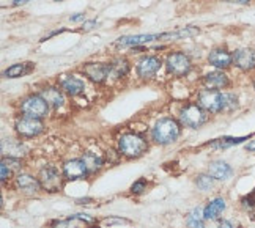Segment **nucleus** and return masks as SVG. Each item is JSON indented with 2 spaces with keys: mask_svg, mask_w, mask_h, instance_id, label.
I'll return each instance as SVG.
<instances>
[{
  "mask_svg": "<svg viewBox=\"0 0 255 228\" xmlns=\"http://www.w3.org/2000/svg\"><path fill=\"white\" fill-rule=\"evenodd\" d=\"M200 30L197 27H181L176 28L173 32H165V33H153V35H131V36H122L114 43L119 47H135V46H143L151 41H162V39H180L186 36L197 35Z\"/></svg>",
  "mask_w": 255,
  "mask_h": 228,
  "instance_id": "f257e3e1",
  "label": "nucleus"
},
{
  "mask_svg": "<svg viewBox=\"0 0 255 228\" xmlns=\"http://www.w3.org/2000/svg\"><path fill=\"white\" fill-rule=\"evenodd\" d=\"M197 99L200 107L213 114L230 112L238 107V98L233 93H222L218 90H202Z\"/></svg>",
  "mask_w": 255,
  "mask_h": 228,
  "instance_id": "f03ea898",
  "label": "nucleus"
},
{
  "mask_svg": "<svg viewBox=\"0 0 255 228\" xmlns=\"http://www.w3.org/2000/svg\"><path fill=\"white\" fill-rule=\"evenodd\" d=\"M181 134L180 123L173 118H162L153 127V140L159 145H169L173 143Z\"/></svg>",
  "mask_w": 255,
  "mask_h": 228,
  "instance_id": "7ed1b4c3",
  "label": "nucleus"
},
{
  "mask_svg": "<svg viewBox=\"0 0 255 228\" xmlns=\"http://www.w3.org/2000/svg\"><path fill=\"white\" fill-rule=\"evenodd\" d=\"M119 148H120V153L126 157H139L146 151L148 143H146L143 137L129 132L120 137Z\"/></svg>",
  "mask_w": 255,
  "mask_h": 228,
  "instance_id": "20e7f679",
  "label": "nucleus"
},
{
  "mask_svg": "<svg viewBox=\"0 0 255 228\" xmlns=\"http://www.w3.org/2000/svg\"><path fill=\"white\" fill-rule=\"evenodd\" d=\"M208 120V114L199 104H188L180 112V123L191 129H197Z\"/></svg>",
  "mask_w": 255,
  "mask_h": 228,
  "instance_id": "39448f33",
  "label": "nucleus"
},
{
  "mask_svg": "<svg viewBox=\"0 0 255 228\" xmlns=\"http://www.w3.org/2000/svg\"><path fill=\"white\" fill-rule=\"evenodd\" d=\"M21 112L27 116L33 118H44L49 112V104L46 103V99L41 95H32L25 98L21 104Z\"/></svg>",
  "mask_w": 255,
  "mask_h": 228,
  "instance_id": "423d86ee",
  "label": "nucleus"
},
{
  "mask_svg": "<svg viewBox=\"0 0 255 228\" xmlns=\"http://www.w3.org/2000/svg\"><path fill=\"white\" fill-rule=\"evenodd\" d=\"M191 58L183 52H172L165 58V68L169 74L181 77L191 71Z\"/></svg>",
  "mask_w": 255,
  "mask_h": 228,
  "instance_id": "0eeeda50",
  "label": "nucleus"
},
{
  "mask_svg": "<svg viewBox=\"0 0 255 228\" xmlns=\"http://www.w3.org/2000/svg\"><path fill=\"white\" fill-rule=\"evenodd\" d=\"M43 129H44V126L40 118L24 115L22 118H19L16 123V131L21 137H36L38 134L43 132Z\"/></svg>",
  "mask_w": 255,
  "mask_h": 228,
  "instance_id": "6e6552de",
  "label": "nucleus"
},
{
  "mask_svg": "<svg viewBox=\"0 0 255 228\" xmlns=\"http://www.w3.org/2000/svg\"><path fill=\"white\" fill-rule=\"evenodd\" d=\"M62 173L55 167H44L40 172V183L47 192H58L62 187Z\"/></svg>",
  "mask_w": 255,
  "mask_h": 228,
  "instance_id": "1a4fd4ad",
  "label": "nucleus"
},
{
  "mask_svg": "<svg viewBox=\"0 0 255 228\" xmlns=\"http://www.w3.org/2000/svg\"><path fill=\"white\" fill-rule=\"evenodd\" d=\"M162 66V62L159 57L154 55H146L143 58H140L139 63H137V76L140 79H151L156 76V73L159 71Z\"/></svg>",
  "mask_w": 255,
  "mask_h": 228,
  "instance_id": "9d476101",
  "label": "nucleus"
},
{
  "mask_svg": "<svg viewBox=\"0 0 255 228\" xmlns=\"http://www.w3.org/2000/svg\"><path fill=\"white\" fill-rule=\"evenodd\" d=\"M82 73L96 84H103L111 76V66L104 63H85L82 66Z\"/></svg>",
  "mask_w": 255,
  "mask_h": 228,
  "instance_id": "9b49d317",
  "label": "nucleus"
},
{
  "mask_svg": "<svg viewBox=\"0 0 255 228\" xmlns=\"http://www.w3.org/2000/svg\"><path fill=\"white\" fill-rule=\"evenodd\" d=\"M233 65L240 68L241 71H252V69H255V51L249 47H243L235 51Z\"/></svg>",
  "mask_w": 255,
  "mask_h": 228,
  "instance_id": "f8f14e48",
  "label": "nucleus"
},
{
  "mask_svg": "<svg viewBox=\"0 0 255 228\" xmlns=\"http://www.w3.org/2000/svg\"><path fill=\"white\" fill-rule=\"evenodd\" d=\"M208 63L218 69H227L233 65V54L227 49H213L208 55Z\"/></svg>",
  "mask_w": 255,
  "mask_h": 228,
  "instance_id": "ddd939ff",
  "label": "nucleus"
},
{
  "mask_svg": "<svg viewBox=\"0 0 255 228\" xmlns=\"http://www.w3.org/2000/svg\"><path fill=\"white\" fill-rule=\"evenodd\" d=\"M87 173H88L87 165H85V162L82 159L68 161L65 164V168H63V175H65L66 180H70V181L82 180V178H85Z\"/></svg>",
  "mask_w": 255,
  "mask_h": 228,
  "instance_id": "4468645a",
  "label": "nucleus"
},
{
  "mask_svg": "<svg viewBox=\"0 0 255 228\" xmlns=\"http://www.w3.org/2000/svg\"><path fill=\"white\" fill-rule=\"evenodd\" d=\"M203 85L207 87V90H224V88H227L230 85V81H229V76L222 73V71H214V73H210L203 77Z\"/></svg>",
  "mask_w": 255,
  "mask_h": 228,
  "instance_id": "2eb2a0df",
  "label": "nucleus"
},
{
  "mask_svg": "<svg viewBox=\"0 0 255 228\" xmlns=\"http://www.w3.org/2000/svg\"><path fill=\"white\" fill-rule=\"evenodd\" d=\"M27 153L25 146L16 140V138H3L2 140V154L3 157H14V159H21Z\"/></svg>",
  "mask_w": 255,
  "mask_h": 228,
  "instance_id": "dca6fc26",
  "label": "nucleus"
},
{
  "mask_svg": "<svg viewBox=\"0 0 255 228\" xmlns=\"http://www.w3.org/2000/svg\"><path fill=\"white\" fill-rule=\"evenodd\" d=\"M60 88L70 96H77L85 90V84L74 76H63L60 79Z\"/></svg>",
  "mask_w": 255,
  "mask_h": 228,
  "instance_id": "f3484780",
  "label": "nucleus"
},
{
  "mask_svg": "<svg viewBox=\"0 0 255 228\" xmlns=\"http://www.w3.org/2000/svg\"><path fill=\"white\" fill-rule=\"evenodd\" d=\"M16 186L19 187V191H22L25 194H38L43 187L40 180H36V178L30 175H17Z\"/></svg>",
  "mask_w": 255,
  "mask_h": 228,
  "instance_id": "a211bd4d",
  "label": "nucleus"
},
{
  "mask_svg": "<svg viewBox=\"0 0 255 228\" xmlns=\"http://www.w3.org/2000/svg\"><path fill=\"white\" fill-rule=\"evenodd\" d=\"M208 173L214 178V180H229V178L233 175V170L227 162L214 161L208 167Z\"/></svg>",
  "mask_w": 255,
  "mask_h": 228,
  "instance_id": "6ab92c4d",
  "label": "nucleus"
},
{
  "mask_svg": "<svg viewBox=\"0 0 255 228\" xmlns=\"http://www.w3.org/2000/svg\"><path fill=\"white\" fill-rule=\"evenodd\" d=\"M40 95L46 99V103L49 106H52L55 109L62 107L63 103H65V98H63V90H58L55 87H47V88H43L40 92Z\"/></svg>",
  "mask_w": 255,
  "mask_h": 228,
  "instance_id": "aec40b11",
  "label": "nucleus"
},
{
  "mask_svg": "<svg viewBox=\"0 0 255 228\" xmlns=\"http://www.w3.org/2000/svg\"><path fill=\"white\" fill-rule=\"evenodd\" d=\"M225 210V200L224 198H214L213 202H210V205H207V208L203 210V217L205 221H214L224 213Z\"/></svg>",
  "mask_w": 255,
  "mask_h": 228,
  "instance_id": "412c9836",
  "label": "nucleus"
},
{
  "mask_svg": "<svg viewBox=\"0 0 255 228\" xmlns=\"http://www.w3.org/2000/svg\"><path fill=\"white\" fill-rule=\"evenodd\" d=\"M35 69V65L33 63H16L13 66H9L6 71L3 73V77L6 79H16V77H22V76H27L30 74Z\"/></svg>",
  "mask_w": 255,
  "mask_h": 228,
  "instance_id": "4be33fe9",
  "label": "nucleus"
},
{
  "mask_svg": "<svg viewBox=\"0 0 255 228\" xmlns=\"http://www.w3.org/2000/svg\"><path fill=\"white\" fill-rule=\"evenodd\" d=\"M21 161L14 159V157H3L2 165H0V170H2V181H6L8 178H11L16 172L21 170Z\"/></svg>",
  "mask_w": 255,
  "mask_h": 228,
  "instance_id": "5701e85b",
  "label": "nucleus"
},
{
  "mask_svg": "<svg viewBox=\"0 0 255 228\" xmlns=\"http://www.w3.org/2000/svg\"><path fill=\"white\" fill-rule=\"evenodd\" d=\"M111 76L115 77V79H122L128 74V71H129V62L126 60V58H117V60H114L111 65Z\"/></svg>",
  "mask_w": 255,
  "mask_h": 228,
  "instance_id": "b1692460",
  "label": "nucleus"
},
{
  "mask_svg": "<svg viewBox=\"0 0 255 228\" xmlns=\"http://www.w3.org/2000/svg\"><path fill=\"white\" fill-rule=\"evenodd\" d=\"M82 161L87 165L88 173H95V172H98L104 165L103 157L100 154H96V153H85L84 157H82Z\"/></svg>",
  "mask_w": 255,
  "mask_h": 228,
  "instance_id": "393cba45",
  "label": "nucleus"
},
{
  "mask_svg": "<svg viewBox=\"0 0 255 228\" xmlns=\"http://www.w3.org/2000/svg\"><path fill=\"white\" fill-rule=\"evenodd\" d=\"M249 135L248 137H222V138H218V140H214L210 143L211 148H229V146H233V145H238V143H243L244 140H249Z\"/></svg>",
  "mask_w": 255,
  "mask_h": 228,
  "instance_id": "a878e982",
  "label": "nucleus"
},
{
  "mask_svg": "<svg viewBox=\"0 0 255 228\" xmlns=\"http://www.w3.org/2000/svg\"><path fill=\"white\" fill-rule=\"evenodd\" d=\"M205 217L202 214V210L200 208H195L192 210L188 216V219H186V224H188L189 228H205Z\"/></svg>",
  "mask_w": 255,
  "mask_h": 228,
  "instance_id": "bb28decb",
  "label": "nucleus"
},
{
  "mask_svg": "<svg viewBox=\"0 0 255 228\" xmlns=\"http://www.w3.org/2000/svg\"><path fill=\"white\" fill-rule=\"evenodd\" d=\"M213 180L214 178L208 173V175H199L197 176V187L200 191H210L211 187H213Z\"/></svg>",
  "mask_w": 255,
  "mask_h": 228,
  "instance_id": "cd10ccee",
  "label": "nucleus"
},
{
  "mask_svg": "<svg viewBox=\"0 0 255 228\" xmlns=\"http://www.w3.org/2000/svg\"><path fill=\"white\" fill-rule=\"evenodd\" d=\"M241 203H243L244 208H248L249 211H252L254 208H255V191L252 194L246 195V197H243L241 198Z\"/></svg>",
  "mask_w": 255,
  "mask_h": 228,
  "instance_id": "c85d7f7f",
  "label": "nucleus"
},
{
  "mask_svg": "<svg viewBox=\"0 0 255 228\" xmlns=\"http://www.w3.org/2000/svg\"><path fill=\"white\" fill-rule=\"evenodd\" d=\"M131 191H132L134 194H140V192H143V191H145V181H143V180H139L137 183H134L132 187H131Z\"/></svg>",
  "mask_w": 255,
  "mask_h": 228,
  "instance_id": "c756f323",
  "label": "nucleus"
},
{
  "mask_svg": "<svg viewBox=\"0 0 255 228\" xmlns=\"http://www.w3.org/2000/svg\"><path fill=\"white\" fill-rule=\"evenodd\" d=\"M95 27H96V21H88V22H84L82 30L88 32V30H92V28H95Z\"/></svg>",
  "mask_w": 255,
  "mask_h": 228,
  "instance_id": "7c9ffc66",
  "label": "nucleus"
},
{
  "mask_svg": "<svg viewBox=\"0 0 255 228\" xmlns=\"http://www.w3.org/2000/svg\"><path fill=\"white\" fill-rule=\"evenodd\" d=\"M221 2H227V3H238V5H249L251 0H221Z\"/></svg>",
  "mask_w": 255,
  "mask_h": 228,
  "instance_id": "2f4dec72",
  "label": "nucleus"
},
{
  "mask_svg": "<svg viewBox=\"0 0 255 228\" xmlns=\"http://www.w3.org/2000/svg\"><path fill=\"white\" fill-rule=\"evenodd\" d=\"M70 19H71V22H79V21H84L85 16L84 14H76V16H71Z\"/></svg>",
  "mask_w": 255,
  "mask_h": 228,
  "instance_id": "473e14b6",
  "label": "nucleus"
},
{
  "mask_svg": "<svg viewBox=\"0 0 255 228\" xmlns=\"http://www.w3.org/2000/svg\"><path fill=\"white\" fill-rule=\"evenodd\" d=\"M218 228H233V225L229 222V221H221L219 222V227Z\"/></svg>",
  "mask_w": 255,
  "mask_h": 228,
  "instance_id": "72a5a7b5",
  "label": "nucleus"
},
{
  "mask_svg": "<svg viewBox=\"0 0 255 228\" xmlns=\"http://www.w3.org/2000/svg\"><path fill=\"white\" fill-rule=\"evenodd\" d=\"M246 150H248V151H255V140H252V142H249V143L246 145Z\"/></svg>",
  "mask_w": 255,
  "mask_h": 228,
  "instance_id": "f704fd0d",
  "label": "nucleus"
},
{
  "mask_svg": "<svg viewBox=\"0 0 255 228\" xmlns=\"http://www.w3.org/2000/svg\"><path fill=\"white\" fill-rule=\"evenodd\" d=\"M27 2H28V0H14L13 5L17 6V5H24V3H27Z\"/></svg>",
  "mask_w": 255,
  "mask_h": 228,
  "instance_id": "c9c22d12",
  "label": "nucleus"
},
{
  "mask_svg": "<svg viewBox=\"0 0 255 228\" xmlns=\"http://www.w3.org/2000/svg\"><path fill=\"white\" fill-rule=\"evenodd\" d=\"M87 202H92V200H90V198H82V200H77V203H79V205H85Z\"/></svg>",
  "mask_w": 255,
  "mask_h": 228,
  "instance_id": "e433bc0d",
  "label": "nucleus"
},
{
  "mask_svg": "<svg viewBox=\"0 0 255 228\" xmlns=\"http://www.w3.org/2000/svg\"><path fill=\"white\" fill-rule=\"evenodd\" d=\"M90 228H101V227H98V225H95V227H90Z\"/></svg>",
  "mask_w": 255,
  "mask_h": 228,
  "instance_id": "4c0bfd02",
  "label": "nucleus"
},
{
  "mask_svg": "<svg viewBox=\"0 0 255 228\" xmlns=\"http://www.w3.org/2000/svg\"><path fill=\"white\" fill-rule=\"evenodd\" d=\"M254 88H255V81H254Z\"/></svg>",
  "mask_w": 255,
  "mask_h": 228,
  "instance_id": "58836bf2",
  "label": "nucleus"
}]
</instances>
